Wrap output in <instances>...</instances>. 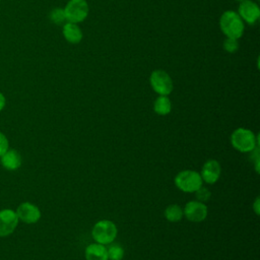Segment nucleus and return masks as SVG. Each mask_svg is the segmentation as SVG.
<instances>
[{"label":"nucleus","mask_w":260,"mask_h":260,"mask_svg":"<svg viewBox=\"0 0 260 260\" xmlns=\"http://www.w3.org/2000/svg\"><path fill=\"white\" fill-rule=\"evenodd\" d=\"M231 143L239 152H252L258 145V136L250 129L239 127L231 134Z\"/></svg>","instance_id":"1"},{"label":"nucleus","mask_w":260,"mask_h":260,"mask_svg":"<svg viewBox=\"0 0 260 260\" xmlns=\"http://www.w3.org/2000/svg\"><path fill=\"white\" fill-rule=\"evenodd\" d=\"M219 26L221 31L226 36V38L240 39L244 34V21L238 14V12L233 10L224 11L219 18Z\"/></svg>","instance_id":"2"},{"label":"nucleus","mask_w":260,"mask_h":260,"mask_svg":"<svg viewBox=\"0 0 260 260\" xmlns=\"http://www.w3.org/2000/svg\"><path fill=\"white\" fill-rule=\"evenodd\" d=\"M118 229L117 225L109 219H102L94 223L91 230L92 239L95 243L102 245H110L117 238Z\"/></svg>","instance_id":"3"},{"label":"nucleus","mask_w":260,"mask_h":260,"mask_svg":"<svg viewBox=\"0 0 260 260\" xmlns=\"http://www.w3.org/2000/svg\"><path fill=\"white\" fill-rule=\"evenodd\" d=\"M176 187L184 193H194L202 186L200 173L193 170H184L178 173L174 179Z\"/></svg>","instance_id":"4"},{"label":"nucleus","mask_w":260,"mask_h":260,"mask_svg":"<svg viewBox=\"0 0 260 260\" xmlns=\"http://www.w3.org/2000/svg\"><path fill=\"white\" fill-rule=\"evenodd\" d=\"M149 82L152 89L159 95H169L173 91V80L165 70L157 69L152 71Z\"/></svg>","instance_id":"5"},{"label":"nucleus","mask_w":260,"mask_h":260,"mask_svg":"<svg viewBox=\"0 0 260 260\" xmlns=\"http://www.w3.org/2000/svg\"><path fill=\"white\" fill-rule=\"evenodd\" d=\"M64 11L67 21L79 23L86 18L89 8L86 0H69Z\"/></svg>","instance_id":"6"},{"label":"nucleus","mask_w":260,"mask_h":260,"mask_svg":"<svg viewBox=\"0 0 260 260\" xmlns=\"http://www.w3.org/2000/svg\"><path fill=\"white\" fill-rule=\"evenodd\" d=\"M184 216L191 222H201L208 214V209L205 203L198 200H191L185 204L183 209Z\"/></svg>","instance_id":"7"},{"label":"nucleus","mask_w":260,"mask_h":260,"mask_svg":"<svg viewBox=\"0 0 260 260\" xmlns=\"http://www.w3.org/2000/svg\"><path fill=\"white\" fill-rule=\"evenodd\" d=\"M15 212L18 219L27 224L38 222L42 216L40 208L36 204L27 201L20 203Z\"/></svg>","instance_id":"8"},{"label":"nucleus","mask_w":260,"mask_h":260,"mask_svg":"<svg viewBox=\"0 0 260 260\" xmlns=\"http://www.w3.org/2000/svg\"><path fill=\"white\" fill-rule=\"evenodd\" d=\"M18 217L14 210L5 208L0 210V237L11 235L18 225Z\"/></svg>","instance_id":"9"},{"label":"nucleus","mask_w":260,"mask_h":260,"mask_svg":"<svg viewBox=\"0 0 260 260\" xmlns=\"http://www.w3.org/2000/svg\"><path fill=\"white\" fill-rule=\"evenodd\" d=\"M238 14L248 24H254L260 17V8L258 4L252 0L242 1L239 5Z\"/></svg>","instance_id":"10"},{"label":"nucleus","mask_w":260,"mask_h":260,"mask_svg":"<svg viewBox=\"0 0 260 260\" xmlns=\"http://www.w3.org/2000/svg\"><path fill=\"white\" fill-rule=\"evenodd\" d=\"M221 174V167L219 165V162L216 159H207L201 169L200 172V176L203 182L209 184V185H213L215 184Z\"/></svg>","instance_id":"11"},{"label":"nucleus","mask_w":260,"mask_h":260,"mask_svg":"<svg viewBox=\"0 0 260 260\" xmlns=\"http://www.w3.org/2000/svg\"><path fill=\"white\" fill-rule=\"evenodd\" d=\"M1 166L8 171H15L20 168L22 164V158L20 153L14 148H8L0 156Z\"/></svg>","instance_id":"12"},{"label":"nucleus","mask_w":260,"mask_h":260,"mask_svg":"<svg viewBox=\"0 0 260 260\" xmlns=\"http://www.w3.org/2000/svg\"><path fill=\"white\" fill-rule=\"evenodd\" d=\"M84 256L86 260H109L106 246L99 243H92L86 246Z\"/></svg>","instance_id":"13"},{"label":"nucleus","mask_w":260,"mask_h":260,"mask_svg":"<svg viewBox=\"0 0 260 260\" xmlns=\"http://www.w3.org/2000/svg\"><path fill=\"white\" fill-rule=\"evenodd\" d=\"M63 36L65 40L71 44H78L83 37L81 28L76 23L69 21L63 25Z\"/></svg>","instance_id":"14"},{"label":"nucleus","mask_w":260,"mask_h":260,"mask_svg":"<svg viewBox=\"0 0 260 260\" xmlns=\"http://www.w3.org/2000/svg\"><path fill=\"white\" fill-rule=\"evenodd\" d=\"M172 110V103L168 95H159L153 103V111L159 116L170 114Z\"/></svg>","instance_id":"15"},{"label":"nucleus","mask_w":260,"mask_h":260,"mask_svg":"<svg viewBox=\"0 0 260 260\" xmlns=\"http://www.w3.org/2000/svg\"><path fill=\"white\" fill-rule=\"evenodd\" d=\"M165 217L168 221L170 222H178L180 221L183 216H184V212H183V208L178 205V204H170L166 207L165 209Z\"/></svg>","instance_id":"16"},{"label":"nucleus","mask_w":260,"mask_h":260,"mask_svg":"<svg viewBox=\"0 0 260 260\" xmlns=\"http://www.w3.org/2000/svg\"><path fill=\"white\" fill-rule=\"evenodd\" d=\"M109 260H122L124 257V249L119 244H112L107 248Z\"/></svg>","instance_id":"17"},{"label":"nucleus","mask_w":260,"mask_h":260,"mask_svg":"<svg viewBox=\"0 0 260 260\" xmlns=\"http://www.w3.org/2000/svg\"><path fill=\"white\" fill-rule=\"evenodd\" d=\"M50 19L52 20V22H54L55 24H62L64 23V21L66 20V16H65V11L63 8L57 7L54 8L51 13H50Z\"/></svg>","instance_id":"18"},{"label":"nucleus","mask_w":260,"mask_h":260,"mask_svg":"<svg viewBox=\"0 0 260 260\" xmlns=\"http://www.w3.org/2000/svg\"><path fill=\"white\" fill-rule=\"evenodd\" d=\"M194 193H195L196 198H197L196 200H198V201H200V202H203V203H205L206 201H208L209 198H210V196H211L210 191H209L206 187H203V186H201L200 188H198Z\"/></svg>","instance_id":"19"},{"label":"nucleus","mask_w":260,"mask_h":260,"mask_svg":"<svg viewBox=\"0 0 260 260\" xmlns=\"http://www.w3.org/2000/svg\"><path fill=\"white\" fill-rule=\"evenodd\" d=\"M223 49L229 53H234V52L238 51V49H239L238 40L232 39V38H226L223 41Z\"/></svg>","instance_id":"20"},{"label":"nucleus","mask_w":260,"mask_h":260,"mask_svg":"<svg viewBox=\"0 0 260 260\" xmlns=\"http://www.w3.org/2000/svg\"><path fill=\"white\" fill-rule=\"evenodd\" d=\"M9 148V141L6 135L0 131V156Z\"/></svg>","instance_id":"21"},{"label":"nucleus","mask_w":260,"mask_h":260,"mask_svg":"<svg viewBox=\"0 0 260 260\" xmlns=\"http://www.w3.org/2000/svg\"><path fill=\"white\" fill-rule=\"evenodd\" d=\"M5 105H6V99H5L4 94L0 91V112L4 109Z\"/></svg>","instance_id":"22"},{"label":"nucleus","mask_w":260,"mask_h":260,"mask_svg":"<svg viewBox=\"0 0 260 260\" xmlns=\"http://www.w3.org/2000/svg\"><path fill=\"white\" fill-rule=\"evenodd\" d=\"M254 210H255L256 214L259 213V197L256 198V201H255V203H254Z\"/></svg>","instance_id":"23"},{"label":"nucleus","mask_w":260,"mask_h":260,"mask_svg":"<svg viewBox=\"0 0 260 260\" xmlns=\"http://www.w3.org/2000/svg\"><path fill=\"white\" fill-rule=\"evenodd\" d=\"M238 1H240V2H242V1H245V0H238Z\"/></svg>","instance_id":"24"}]
</instances>
